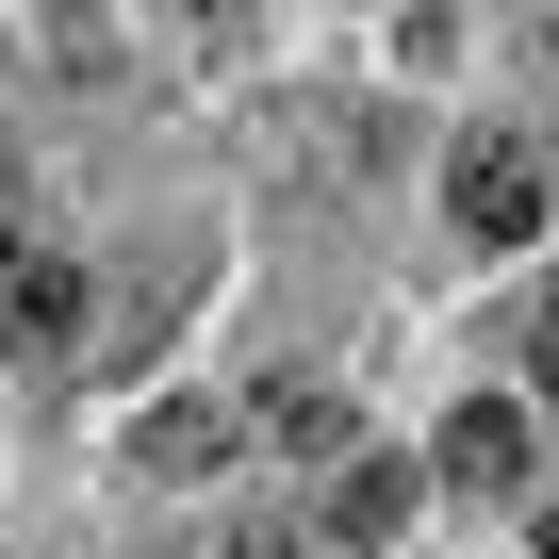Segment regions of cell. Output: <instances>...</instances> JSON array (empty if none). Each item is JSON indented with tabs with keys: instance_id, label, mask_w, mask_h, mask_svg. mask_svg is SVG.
Listing matches in <instances>:
<instances>
[{
	"instance_id": "cell-4",
	"label": "cell",
	"mask_w": 559,
	"mask_h": 559,
	"mask_svg": "<svg viewBox=\"0 0 559 559\" xmlns=\"http://www.w3.org/2000/svg\"><path fill=\"white\" fill-rule=\"evenodd\" d=\"M67 330H83V263L17 247V263H0V346H67Z\"/></svg>"
},
{
	"instance_id": "cell-3",
	"label": "cell",
	"mask_w": 559,
	"mask_h": 559,
	"mask_svg": "<svg viewBox=\"0 0 559 559\" xmlns=\"http://www.w3.org/2000/svg\"><path fill=\"white\" fill-rule=\"evenodd\" d=\"M247 444H280V461H362L330 379H263V395H247Z\"/></svg>"
},
{
	"instance_id": "cell-9",
	"label": "cell",
	"mask_w": 559,
	"mask_h": 559,
	"mask_svg": "<svg viewBox=\"0 0 559 559\" xmlns=\"http://www.w3.org/2000/svg\"><path fill=\"white\" fill-rule=\"evenodd\" d=\"M543 395H559V297H543Z\"/></svg>"
},
{
	"instance_id": "cell-1",
	"label": "cell",
	"mask_w": 559,
	"mask_h": 559,
	"mask_svg": "<svg viewBox=\"0 0 559 559\" xmlns=\"http://www.w3.org/2000/svg\"><path fill=\"white\" fill-rule=\"evenodd\" d=\"M444 214H461L477 247H543V214H559V165H543L526 132H461V165H444Z\"/></svg>"
},
{
	"instance_id": "cell-8",
	"label": "cell",
	"mask_w": 559,
	"mask_h": 559,
	"mask_svg": "<svg viewBox=\"0 0 559 559\" xmlns=\"http://www.w3.org/2000/svg\"><path fill=\"white\" fill-rule=\"evenodd\" d=\"M0 263H17V165H0Z\"/></svg>"
},
{
	"instance_id": "cell-6",
	"label": "cell",
	"mask_w": 559,
	"mask_h": 559,
	"mask_svg": "<svg viewBox=\"0 0 559 559\" xmlns=\"http://www.w3.org/2000/svg\"><path fill=\"white\" fill-rule=\"evenodd\" d=\"M330 543H412V461H346L330 477Z\"/></svg>"
},
{
	"instance_id": "cell-7",
	"label": "cell",
	"mask_w": 559,
	"mask_h": 559,
	"mask_svg": "<svg viewBox=\"0 0 559 559\" xmlns=\"http://www.w3.org/2000/svg\"><path fill=\"white\" fill-rule=\"evenodd\" d=\"M214 559H313V543H297V526H230Z\"/></svg>"
},
{
	"instance_id": "cell-5",
	"label": "cell",
	"mask_w": 559,
	"mask_h": 559,
	"mask_svg": "<svg viewBox=\"0 0 559 559\" xmlns=\"http://www.w3.org/2000/svg\"><path fill=\"white\" fill-rule=\"evenodd\" d=\"M444 477H461V493H526V412H510V395L444 412Z\"/></svg>"
},
{
	"instance_id": "cell-2",
	"label": "cell",
	"mask_w": 559,
	"mask_h": 559,
	"mask_svg": "<svg viewBox=\"0 0 559 559\" xmlns=\"http://www.w3.org/2000/svg\"><path fill=\"white\" fill-rule=\"evenodd\" d=\"M230 444H247V412H230V395H165V412H132V444H116V461H132V477H214Z\"/></svg>"
}]
</instances>
